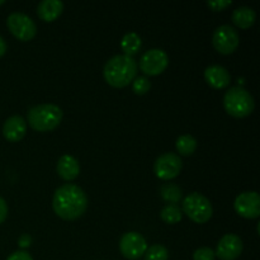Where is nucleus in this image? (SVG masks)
Returning a JSON list of instances; mask_svg holds the SVG:
<instances>
[{
	"label": "nucleus",
	"instance_id": "f257e3e1",
	"mask_svg": "<svg viewBox=\"0 0 260 260\" xmlns=\"http://www.w3.org/2000/svg\"><path fill=\"white\" fill-rule=\"evenodd\" d=\"M52 207L56 215L62 220H78L86 212L88 197L80 187L68 183L56 189Z\"/></svg>",
	"mask_w": 260,
	"mask_h": 260
},
{
	"label": "nucleus",
	"instance_id": "f03ea898",
	"mask_svg": "<svg viewBox=\"0 0 260 260\" xmlns=\"http://www.w3.org/2000/svg\"><path fill=\"white\" fill-rule=\"evenodd\" d=\"M136 60L126 55H117L109 58L103 70V75L108 85L113 88H126L137 75Z\"/></svg>",
	"mask_w": 260,
	"mask_h": 260
},
{
	"label": "nucleus",
	"instance_id": "7ed1b4c3",
	"mask_svg": "<svg viewBox=\"0 0 260 260\" xmlns=\"http://www.w3.org/2000/svg\"><path fill=\"white\" fill-rule=\"evenodd\" d=\"M63 117V112L55 104H40L28 112V123L37 132H50L57 128Z\"/></svg>",
	"mask_w": 260,
	"mask_h": 260
},
{
	"label": "nucleus",
	"instance_id": "20e7f679",
	"mask_svg": "<svg viewBox=\"0 0 260 260\" xmlns=\"http://www.w3.org/2000/svg\"><path fill=\"white\" fill-rule=\"evenodd\" d=\"M223 107L231 117L245 118L253 113L255 102L248 90L241 86H234L226 91L223 96Z\"/></svg>",
	"mask_w": 260,
	"mask_h": 260
},
{
	"label": "nucleus",
	"instance_id": "39448f33",
	"mask_svg": "<svg viewBox=\"0 0 260 260\" xmlns=\"http://www.w3.org/2000/svg\"><path fill=\"white\" fill-rule=\"evenodd\" d=\"M182 212H184L193 222L206 223L213 215V208L210 200L198 192L188 194L183 200Z\"/></svg>",
	"mask_w": 260,
	"mask_h": 260
},
{
	"label": "nucleus",
	"instance_id": "423d86ee",
	"mask_svg": "<svg viewBox=\"0 0 260 260\" xmlns=\"http://www.w3.org/2000/svg\"><path fill=\"white\" fill-rule=\"evenodd\" d=\"M7 25L10 33L22 42H28L37 35V25L33 22L32 18L28 17L24 13H12L8 17Z\"/></svg>",
	"mask_w": 260,
	"mask_h": 260
},
{
	"label": "nucleus",
	"instance_id": "0eeeda50",
	"mask_svg": "<svg viewBox=\"0 0 260 260\" xmlns=\"http://www.w3.org/2000/svg\"><path fill=\"white\" fill-rule=\"evenodd\" d=\"M140 70L149 76H156L164 73L169 66V56L164 50L160 48H152L146 51L140 58V62L137 65Z\"/></svg>",
	"mask_w": 260,
	"mask_h": 260
},
{
	"label": "nucleus",
	"instance_id": "6e6552de",
	"mask_svg": "<svg viewBox=\"0 0 260 260\" xmlns=\"http://www.w3.org/2000/svg\"><path fill=\"white\" fill-rule=\"evenodd\" d=\"M212 43L216 51H218L221 55H231L238 50L240 37L235 28L229 24H223L216 28L213 32Z\"/></svg>",
	"mask_w": 260,
	"mask_h": 260
},
{
	"label": "nucleus",
	"instance_id": "1a4fd4ad",
	"mask_svg": "<svg viewBox=\"0 0 260 260\" xmlns=\"http://www.w3.org/2000/svg\"><path fill=\"white\" fill-rule=\"evenodd\" d=\"M183 161L179 155L174 152H165L160 155L154 164V173L159 179L172 180L180 174Z\"/></svg>",
	"mask_w": 260,
	"mask_h": 260
},
{
	"label": "nucleus",
	"instance_id": "9d476101",
	"mask_svg": "<svg viewBox=\"0 0 260 260\" xmlns=\"http://www.w3.org/2000/svg\"><path fill=\"white\" fill-rule=\"evenodd\" d=\"M147 243L144 236L139 233H126L119 241V251L126 259L136 260L145 255Z\"/></svg>",
	"mask_w": 260,
	"mask_h": 260
},
{
	"label": "nucleus",
	"instance_id": "9b49d317",
	"mask_svg": "<svg viewBox=\"0 0 260 260\" xmlns=\"http://www.w3.org/2000/svg\"><path fill=\"white\" fill-rule=\"evenodd\" d=\"M236 213L244 218H258L260 216V196L256 192H244L234 202Z\"/></svg>",
	"mask_w": 260,
	"mask_h": 260
},
{
	"label": "nucleus",
	"instance_id": "f8f14e48",
	"mask_svg": "<svg viewBox=\"0 0 260 260\" xmlns=\"http://www.w3.org/2000/svg\"><path fill=\"white\" fill-rule=\"evenodd\" d=\"M243 240L235 234H226L220 239L215 254L221 260H235L243 253Z\"/></svg>",
	"mask_w": 260,
	"mask_h": 260
},
{
	"label": "nucleus",
	"instance_id": "ddd939ff",
	"mask_svg": "<svg viewBox=\"0 0 260 260\" xmlns=\"http://www.w3.org/2000/svg\"><path fill=\"white\" fill-rule=\"evenodd\" d=\"M27 123L25 119L20 116H12L4 122L3 135L9 142H18L25 136Z\"/></svg>",
	"mask_w": 260,
	"mask_h": 260
},
{
	"label": "nucleus",
	"instance_id": "4468645a",
	"mask_svg": "<svg viewBox=\"0 0 260 260\" xmlns=\"http://www.w3.org/2000/svg\"><path fill=\"white\" fill-rule=\"evenodd\" d=\"M205 79L213 89H225L230 85L231 75L223 66L212 65L205 70Z\"/></svg>",
	"mask_w": 260,
	"mask_h": 260
},
{
	"label": "nucleus",
	"instance_id": "2eb2a0df",
	"mask_svg": "<svg viewBox=\"0 0 260 260\" xmlns=\"http://www.w3.org/2000/svg\"><path fill=\"white\" fill-rule=\"evenodd\" d=\"M56 170L61 179L70 182V180L76 179L78 175L80 174V165H79L76 157L71 156V155H62L57 161Z\"/></svg>",
	"mask_w": 260,
	"mask_h": 260
},
{
	"label": "nucleus",
	"instance_id": "dca6fc26",
	"mask_svg": "<svg viewBox=\"0 0 260 260\" xmlns=\"http://www.w3.org/2000/svg\"><path fill=\"white\" fill-rule=\"evenodd\" d=\"M63 12V3L60 0H42L37 5V14L43 22L51 23Z\"/></svg>",
	"mask_w": 260,
	"mask_h": 260
},
{
	"label": "nucleus",
	"instance_id": "f3484780",
	"mask_svg": "<svg viewBox=\"0 0 260 260\" xmlns=\"http://www.w3.org/2000/svg\"><path fill=\"white\" fill-rule=\"evenodd\" d=\"M256 14L251 8L249 7H240L236 8L231 15V20L236 27L240 29H248L255 23Z\"/></svg>",
	"mask_w": 260,
	"mask_h": 260
},
{
	"label": "nucleus",
	"instance_id": "a211bd4d",
	"mask_svg": "<svg viewBox=\"0 0 260 260\" xmlns=\"http://www.w3.org/2000/svg\"><path fill=\"white\" fill-rule=\"evenodd\" d=\"M141 38H140L139 35H136L134 32L124 35L121 41L122 51L124 52V55L129 56V57H132V56L139 52L140 48H141Z\"/></svg>",
	"mask_w": 260,
	"mask_h": 260
},
{
	"label": "nucleus",
	"instance_id": "6ab92c4d",
	"mask_svg": "<svg viewBox=\"0 0 260 260\" xmlns=\"http://www.w3.org/2000/svg\"><path fill=\"white\" fill-rule=\"evenodd\" d=\"M175 149L182 156H190L197 150V140L190 135H183L175 141Z\"/></svg>",
	"mask_w": 260,
	"mask_h": 260
},
{
	"label": "nucleus",
	"instance_id": "aec40b11",
	"mask_svg": "<svg viewBox=\"0 0 260 260\" xmlns=\"http://www.w3.org/2000/svg\"><path fill=\"white\" fill-rule=\"evenodd\" d=\"M160 194H161L162 200L169 203V205H177L183 197L182 189L177 184H173V183H165L160 188Z\"/></svg>",
	"mask_w": 260,
	"mask_h": 260
},
{
	"label": "nucleus",
	"instance_id": "412c9836",
	"mask_svg": "<svg viewBox=\"0 0 260 260\" xmlns=\"http://www.w3.org/2000/svg\"><path fill=\"white\" fill-rule=\"evenodd\" d=\"M160 217L164 221L165 223H169V225H174L178 223L183 217V212L179 208V206L177 205H168L160 212Z\"/></svg>",
	"mask_w": 260,
	"mask_h": 260
},
{
	"label": "nucleus",
	"instance_id": "4be33fe9",
	"mask_svg": "<svg viewBox=\"0 0 260 260\" xmlns=\"http://www.w3.org/2000/svg\"><path fill=\"white\" fill-rule=\"evenodd\" d=\"M169 259V251L164 245L155 244L147 248L145 253V260H168Z\"/></svg>",
	"mask_w": 260,
	"mask_h": 260
},
{
	"label": "nucleus",
	"instance_id": "5701e85b",
	"mask_svg": "<svg viewBox=\"0 0 260 260\" xmlns=\"http://www.w3.org/2000/svg\"><path fill=\"white\" fill-rule=\"evenodd\" d=\"M150 88H151V83L145 76L135 78V80L132 81V89H134L135 94H137V95H144L150 90Z\"/></svg>",
	"mask_w": 260,
	"mask_h": 260
},
{
	"label": "nucleus",
	"instance_id": "b1692460",
	"mask_svg": "<svg viewBox=\"0 0 260 260\" xmlns=\"http://www.w3.org/2000/svg\"><path fill=\"white\" fill-rule=\"evenodd\" d=\"M216 254L211 248H200L193 254V260H215Z\"/></svg>",
	"mask_w": 260,
	"mask_h": 260
},
{
	"label": "nucleus",
	"instance_id": "393cba45",
	"mask_svg": "<svg viewBox=\"0 0 260 260\" xmlns=\"http://www.w3.org/2000/svg\"><path fill=\"white\" fill-rule=\"evenodd\" d=\"M207 5L213 10V12H222L226 8L230 7V0H213V2H207Z\"/></svg>",
	"mask_w": 260,
	"mask_h": 260
},
{
	"label": "nucleus",
	"instance_id": "a878e982",
	"mask_svg": "<svg viewBox=\"0 0 260 260\" xmlns=\"http://www.w3.org/2000/svg\"><path fill=\"white\" fill-rule=\"evenodd\" d=\"M7 260H33V258L27 251H15V253L10 254Z\"/></svg>",
	"mask_w": 260,
	"mask_h": 260
},
{
	"label": "nucleus",
	"instance_id": "bb28decb",
	"mask_svg": "<svg viewBox=\"0 0 260 260\" xmlns=\"http://www.w3.org/2000/svg\"><path fill=\"white\" fill-rule=\"evenodd\" d=\"M30 244H32V236H30L29 234H23L19 238V240H18V245L22 249L29 248Z\"/></svg>",
	"mask_w": 260,
	"mask_h": 260
},
{
	"label": "nucleus",
	"instance_id": "cd10ccee",
	"mask_svg": "<svg viewBox=\"0 0 260 260\" xmlns=\"http://www.w3.org/2000/svg\"><path fill=\"white\" fill-rule=\"evenodd\" d=\"M8 217V205L4 198L0 197V223L4 222Z\"/></svg>",
	"mask_w": 260,
	"mask_h": 260
},
{
	"label": "nucleus",
	"instance_id": "c85d7f7f",
	"mask_svg": "<svg viewBox=\"0 0 260 260\" xmlns=\"http://www.w3.org/2000/svg\"><path fill=\"white\" fill-rule=\"evenodd\" d=\"M5 52H7V42H5L4 38L0 36V57L4 56Z\"/></svg>",
	"mask_w": 260,
	"mask_h": 260
},
{
	"label": "nucleus",
	"instance_id": "c756f323",
	"mask_svg": "<svg viewBox=\"0 0 260 260\" xmlns=\"http://www.w3.org/2000/svg\"><path fill=\"white\" fill-rule=\"evenodd\" d=\"M4 4V0H0V5H3Z\"/></svg>",
	"mask_w": 260,
	"mask_h": 260
}]
</instances>
